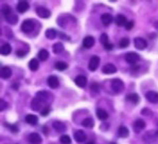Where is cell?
I'll return each instance as SVG.
<instances>
[{
  "label": "cell",
  "mask_w": 158,
  "mask_h": 144,
  "mask_svg": "<svg viewBox=\"0 0 158 144\" xmlns=\"http://www.w3.org/2000/svg\"><path fill=\"white\" fill-rule=\"evenodd\" d=\"M35 97L40 100V101L42 102V104L45 107H49V105L51 104V102H52V100H53L52 94H51L50 92H48V91H45V90L38 91L37 93H36Z\"/></svg>",
  "instance_id": "obj_1"
},
{
  "label": "cell",
  "mask_w": 158,
  "mask_h": 144,
  "mask_svg": "<svg viewBox=\"0 0 158 144\" xmlns=\"http://www.w3.org/2000/svg\"><path fill=\"white\" fill-rule=\"evenodd\" d=\"M142 140L147 144H152L158 140V130H149L142 137Z\"/></svg>",
  "instance_id": "obj_2"
},
{
  "label": "cell",
  "mask_w": 158,
  "mask_h": 144,
  "mask_svg": "<svg viewBox=\"0 0 158 144\" xmlns=\"http://www.w3.org/2000/svg\"><path fill=\"white\" fill-rule=\"evenodd\" d=\"M37 23L38 21L33 20V19H27V20H25L21 23V30H23V32L29 34L34 30V27H35V24Z\"/></svg>",
  "instance_id": "obj_3"
},
{
  "label": "cell",
  "mask_w": 158,
  "mask_h": 144,
  "mask_svg": "<svg viewBox=\"0 0 158 144\" xmlns=\"http://www.w3.org/2000/svg\"><path fill=\"white\" fill-rule=\"evenodd\" d=\"M111 89L115 93H121L124 90V83L119 79H115L111 80Z\"/></svg>",
  "instance_id": "obj_4"
},
{
  "label": "cell",
  "mask_w": 158,
  "mask_h": 144,
  "mask_svg": "<svg viewBox=\"0 0 158 144\" xmlns=\"http://www.w3.org/2000/svg\"><path fill=\"white\" fill-rule=\"evenodd\" d=\"M99 65H100V57L97 55L91 56L90 60H89V64H88V69L90 71H96L98 69Z\"/></svg>",
  "instance_id": "obj_5"
},
{
  "label": "cell",
  "mask_w": 158,
  "mask_h": 144,
  "mask_svg": "<svg viewBox=\"0 0 158 144\" xmlns=\"http://www.w3.org/2000/svg\"><path fill=\"white\" fill-rule=\"evenodd\" d=\"M139 58H140L139 54H137V53H135V52H130L125 55L126 63H128L130 65H133V66L139 60Z\"/></svg>",
  "instance_id": "obj_6"
},
{
  "label": "cell",
  "mask_w": 158,
  "mask_h": 144,
  "mask_svg": "<svg viewBox=\"0 0 158 144\" xmlns=\"http://www.w3.org/2000/svg\"><path fill=\"white\" fill-rule=\"evenodd\" d=\"M134 45H135V47L137 48L138 50H144V49L147 48L148 43H147V40H145L144 38L136 37L135 39H134Z\"/></svg>",
  "instance_id": "obj_7"
},
{
  "label": "cell",
  "mask_w": 158,
  "mask_h": 144,
  "mask_svg": "<svg viewBox=\"0 0 158 144\" xmlns=\"http://www.w3.org/2000/svg\"><path fill=\"white\" fill-rule=\"evenodd\" d=\"M36 14L40 17V18H49L51 16V12L48 9L44 8V6H38L36 9Z\"/></svg>",
  "instance_id": "obj_8"
},
{
  "label": "cell",
  "mask_w": 158,
  "mask_h": 144,
  "mask_svg": "<svg viewBox=\"0 0 158 144\" xmlns=\"http://www.w3.org/2000/svg\"><path fill=\"white\" fill-rule=\"evenodd\" d=\"M29 8H30V4H29L28 1H25V0H21V1H19L18 3H17V11L21 14L26 13L29 10Z\"/></svg>",
  "instance_id": "obj_9"
},
{
  "label": "cell",
  "mask_w": 158,
  "mask_h": 144,
  "mask_svg": "<svg viewBox=\"0 0 158 144\" xmlns=\"http://www.w3.org/2000/svg\"><path fill=\"white\" fill-rule=\"evenodd\" d=\"M145 97L147 100L150 102V103H153V104H156L158 103V93L155 91H148L145 93Z\"/></svg>",
  "instance_id": "obj_10"
},
{
  "label": "cell",
  "mask_w": 158,
  "mask_h": 144,
  "mask_svg": "<svg viewBox=\"0 0 158 144\" xmlns=\"http://www.w3.org/2000/svg\"><path fill=\"white\" fill-rule=\"evenodd\" d=\"M31 108H32L34 111H40V108L44 109V108H46V107L42 104V102H40V100L36 99V97H34V99L32 100V102H31Z\"/></svg>",
  "instance_id": "obj_11"
},
{
  "label": "cell",
  "mask_w": 158,
  "mask_h": 144,
  "mask_svg": "<svg viewBox=\"0 0 158 144\" xmlns=\"http://www.w3.org/2000/svg\"><path fill=\"white\" fill-rule=\"evenodd\" d=\"M48 85H49L50 88L52 89H55L58 87V85H60V80H58V79L55 75H50L49 77H48Z\"/></svg>",
  "instance_id": "obj_12"
},
{
  "label": "cell",
  "mask_w": 158,
  "mask_h": 144,
  "mask_svg": "<svg viewBox=\"0 0 158 144\" xmlns=\"http://www.w3.org/2000/svg\"><path fill=\"white\" fill-rule=\"evenodd\" d=\"M73 137H74L75 141L79 143H83L84 141L86 140V134H85L83 130H75Z\"/></svg>",
  "instance_id": "obj_13"
},
{
  "label": "cell",
  "mask_w": 158,
  "mask_h": 144,
  "mask_svg": "<svg viewBox=\"0 0 158 144\" xmlns=\"http://www.w3.org/2000/svg\"><path fill=\"white\" fill-rule=\"evenodd\" d=\"M12 75V69L10 67H2L0 70V76L3 80H8Z\"/></svg>",
  "instance_id": "obj_14"
},
{
  "label": "cell",
  "mask_w": 158,
  "mask_h": 144,
  "mask_svg": "<svg viewBox=\"0 0 158 144\" xmlns=\"http://www.w3.org/2000/svg\"><path fill=\"white\" fill-rule=\"evenodd\" d=\"M102 71H103V73H105V74H113V73H116L117 68L113 64H106L103 66Z\"/></svg>",
  "instance_id": "obj_15"
},
{
  "label": "cell",
  "mask_w": 158,
  "mask_h": 144,
  "mask_svg": "<svg viewBox=\"0 0 158 144\" xmlns=\"http://www.w3.org/2000/svg\"><path fill=\"white\" fill-rule=\"evenodd\" d=\"M29 141L31 144H40L42 143V137L38 135L37 133H32L29 136Z\"/></svg>",
  "instance_id": "obj_16"
},
{
  "label": "cell",
  "mask_w": 158,
  "mask_h": 144,
  "mask_svg": "<svg viewBox=\"0 0 158 144\" xmlns=\"http://www.w3.org/2000/svg\"><path fill=\"white\" fill-rule=\"evenodd\" d=\"M74 83H75V85H77V86L83 88V87L86 86V84H87V79L84 76V75H79V76L75 77Z\"/></svg>",
  "instance_id": "obj_17"
},
{
  "label": "cell",
  "mask_w": 158,
  "mask_h": 144,
  "mask_svg": "<svg viewBox=\"0 0 158 144\" xmlns=\"http://www.w3.org/2000/svg\"><path fill=\"white\" fill-rule=\"evenodd\" d=\"M143 128H145V122L141 120V119H138L134 123V129H135L136 133H139L140 130H142Z\"/></svg>",
  "instance_id": "obj_18"
},
{
  "label": "cell",
  "mask_w": 158,
  "mask_h": 144,
  "mask_svg": "<svg viewBox=\"0 0 158 144\" xmlns=\"http://www.w3.org/2000/svg\"><path fill=\"white\" fill-rule=\"evenodd\" d=\"M115 23L117 26H119V27H123V26L125 27L128 21L124 15H118V16H116V18H115Z\"/></svg>",
  "instance_id": "obj_19"
},
{
  "label": "cell",
  "mask_w": 158,
  "mask_h": 144,
  "mask_svg": "<svg viewBox=\"0 0 158 144\" xmlns=\"http://www.w3.org/2000/svg\"><path fill=\"white\" fill-rule=\"evenodd\" d=\"M94 45V38L92 36H86L83 39V46L86 49H90Z\"/></svg>",
  "instance_id": "obj_20"
},
{
  "label": "cell",
  "mask_w": 158,
  "mask_h": 144,
  "mask_svg": "<svg viewBox=\"0 0 158 144\" xmlns=\"http://www.w3.org/2000/svg\"><path fill=\"white\" fill-rule=\"evenodd\" d=\"M53 128H54L57 133H65V130H66L65 124L60 121H55L54 123H53Z\"/></svg>",
  "instance_id": "obj_21"
},
{
  "label": "cell",
  "mask_w": 158,
  "mask_h": 144,
  "mask_svg": "<svg viewBox=\"0 0 158 144\" xmlns=\"http://www.w3.org/2000/svg\"><path fill=\"white\" fill-rule=\"evenodd\" d=\"M101 23L104 24V26H109L111 23H113V17H111L110 14H103L101 16Z\"/></svg>",
  "instance_id": "obj_22"
},
{
  "label": "cell",
  "mask_w": 158,
  "mask_h": 144,
  "mask_svg": "<svg viewBox=\"0 0 158 144\" xmlns=\"http://www.w3.org/2000/svg\"><path fill=\"white\" fill-rule=\"evenodd\" d=\"M26 122L30 125H36L38 122V118L34 114H28L26 116Z\"/></svg>",
  "instance_id": "obj_23"
},
{
  "label": "cell",
  "mask_w": 158,
  "mask_h": 144,
  "mask_svg": "<svg viewBox=\"0 0 158 144\" xmlns=\"http://www.w3.org/2000/svg\"><path fill=\"white\" fill-rule=\"evenodd\" d=\"M52 51H53V53H55V54H60V53H62L63 51H64V45H63L62 43H54L52 47Z\"/></svg>",
  "instance_id": "obj_24"
},
{
  "label": "cell",
  "mask_w": 158,
  "mask_h": 144,
  "mask_svg": "<svg viewBox=\"0 0 158 144\" xmlns=\"http://www.w3.org/2000/svg\"><path fill=\"white\" fill-rule=\"evenodd\" d=\"M126 100L133 104H138L139 103V96L137 93H130L128 96H126Z\"/></svg>",
  "instance_id": "obj_25"
},
{
  "label": "cell",
  "mask_w": 158,
  "mask_h": 144,
  "mask_svg": "<svg viewBox=\"0 0 158 144\" xmlns=\"http://www.w3.org/2000/svg\"><path fill=\"white\" fill-rule=\"evenodd\" d=\"M97 116H98V119H100L102 121H105L108 119V113L106 110H104V109H98L97 110Z\"/></svg>",
  "instance_id": "obj_26"
},
{
  "label": "cell",
  "mask_w": 158,
  "mask_h": 144,
  "mask_svg": "<svg viewBox=\"0 0 158 144\" xmlns=\"http://www.w3.org/2000/svg\"><path fill=\"white\" fill-rule=\"evenodd\" d=\"M11 51H12V47L9 43H4V45L0 48V53H1L2 55H9L10 53H11Z\"/></svg>",
  "instance_id": "obj_27"
},
{
  "label": "cell",
  "mask_w": 158,
  "mask_h": 144,
  "mask_svg": "<svg viewBox=\"0 0 158 144\" xmlns=\"http://www.w3.org/2000/svg\"><path fill=\"white\" fill-rule=\"evenodd\" d=\"M40 67V64H38V60L36 58H32V60L29 62V68H30L31 71H36Z\"/></svg>",
  "instance_id": "obj_28"
},
{
  "label": "cell",
  "mask_w": 158,
  "mask_h": 144,
  "mask_svg": "<svg viewBox=\"0 0 158 144\" xmlns=\"http://www.w3.org/2000/svg\"><path fill=\"white\" fill-rule=\"evenodd\" d=\"M38 58H40V60H43V62H45V60H48V57H49V52H48L46 49H42V50L38 52Z\"/></svg>",
  "instance_id": "obj_29"
},
{
  "label": "cell",
  "mask_w": 158,
  "mask_h": 144,
  "mask_svg": "<svg viewBox=\"0 0 158 144\" xmlns=\"http://www.w3.org/2000/svg\"><path fill=\"white\" fill-rule=\"evenodd\" d=\"M128 134H130V131H128V129L126 128L125 126H121V127H119L118 136L120 137V138H126V137H128Z\"/></svg>",
  "instance_id": "obj_30"
},
{
  "label": "cell",
  "mask_w": 158,
  "mask_h": 144,
  "mask_svg": "<svg viewBox=\"0 0 158 144\" xmlns=\"http://www.w3.org/2000/svg\"><path fill=\"white\" fill-rule=\"evenodd\" d=\"M1 12H2V14H3L4 18H6V17H9L10 15H12V14H13L11 6H9L8 4H3V6H2Z\"/></svg>",
  "instance_id": "obj_31"
},
{
  "label": "cell",
  "mask_w": 158,
  "mask_h": 144,
  "mask_svg": "<svg viewBox=\"0 0 158 144\" xmlns=\"http://www.w3.org/2000/svg\"><path fill=\"white\" fill-rule=\"evenodd\" d=\"M82 125H83L85 128L90 129L94 126V122L91 118H87V119H85V120H83V122H82Z\"/></svg>",
  "instance_id": "obj_32"
},
{
  "label": "cell",
  "mask_w": 158,
  "mask_h": 144,
  "mask_svg": "<svg viewBox=\"0 0 158 144\" xmlns=\"http://www.w3.org/2000/svg\"><path fill=\"white\" fill-rule=\"evenodd\" d=\"M56 35H57V33L54 29H48V30L46 31V37L49 38V39H54V38L56 37Z\"/></svg>",
  "instance_id": "obj_33"
},
{
  "label": "cell",
  "mask_w": 158,
  "mask_h": 144,
  "mask_svg": "<svg viewBox=\"0 0 158 144\" xmlns=\"http://www.w3.org/2000/svg\"><path fill=\"white\" fill-rule=\"evenodd\" d=\"M6 20L11 24H15L17 21H18V17H17V15H15V14H12V15H10L9 17H6Z\"/></svg>",
  "instance_id": "obj_34"
},
{
  "label": "cell",
  "mask_w": 158,
  "mask_h": 144,
  "mask_svg": "<svg viewBox=\"0 0 158 144\" xmlns=\"http://www.w3.org/2000/svg\"><path fill=\"white\" fill-rule=\"evenodd\" d=\"M55 68L57 70H60V71H64V70H66L68 68V65L65 62H57L55 64Z\"/></svg>",
  "instance_id": "obj_35"
},
{
  "label": "cell",
  "mask_w": 158,
  "mask_h": 144,
  "mask_svg": "<svg viewBox=\"0 0 158 144\" xmlns=\"http://www.w3.org/2000/svg\"><path fill=\"white\" fill-rule=\"evenodd\" d=\"M60 141L62 144H71V139H70V137L67 135H63L60 137Z\"/></svg>",
  "instance_id": "obj_36"
},
{
  "label": "cell",
  "mask_w": 158,
  "mask_h": 144,
  "mask_svg": "<svg viewBox=\"0 0 158 144\" xmlns=\"http://www.w3.org/2000/svg\"><path fill=\"white\" fill-rule=\"evenodd\" d=\"M130 45V39L128 38H122L120 41H119V46H120L121 48H126L127 46Z\"/></svg>",
  "instance_id": "obj_37"
},
{
  "label": "cell",
  "mask_w": 158,
  "mask_h": 144,
  "mask_svg": "<svg viewBox=\"0 0 158 144\" xmlns=\"http://www.w3.org/2000/svg\"><path fill=\"white\" fill-rule=\"evenodd\" d=\"M100 41H101V43L103 46H105L106 43H108L109 41H108V36H107V34H102L101 35V37H100Z\"/></svg>",
  "instance_id": "obj_38"
},
{
  "label": "cell",
  "mask_w": 158,
  "mask_h": 144,
  "mask_svg": "<svg viewBox=\"0 0 158 144\" xmlns=\"http://www.w3.org/2000/svg\"><path fill=\"white\" fill-rule=\"evenodd\" d=\"M9 107V104L6 102H4V100H0V111L6 110Z\"/></svg>",
  "instance_id": "obj_39"
},
{
  "label": "cell",
  "mask_w": 158,
  "mask_h": 144,
  "mask_svg": "<svg viewBox=\"0 0 158 144\" xmlns=\"http://www.w3.org/2000/svg\"><path fill=\"white\" fill-rule=\"evenodd\" d=\"M90 90L92 92H94V93H98L99 90H100V87H99V84H97V83H94V84L90 86Z\"/></svg>",
  "instance_id": "obj_40"
},
{
  "label": "cell",
  "mask_w": 158,
  "mask_h": 144,
  "mask_svg": "<svg viewBox=\"0 0 158 144\" xmlns=\"http://www.w3.org/2000/svg\"><path fill=\"white\" fill-rule=\"evenodd\" d=\"M141 114H143V116H148V117H151V116H153V112L150 110V109H148V108H144V109H142L141 110Z\"/></svg>",
  "instance_id": "obj_41"
},
{
  "label": "cell",
  "mask_w": 158,
  "mask_h": 144,
  "mask_svg": "<svg viewBox=\"0 0 158 144\" xmlns=\"http://www.w3.org/2000/svg\"><path fill=\"white\" fill-rule=\"evenodd\" d=\"M50 110H51L50 107H46V108H44L43 110L40 111V113H42L43 117H46V116H48V113L50 112Z\"/></svg>",
  "instance_id": "obj_42"
},
{
  "label": "cell",
  "mask_w": 158,
  "mask_h": 144,
  "mask_svg": "<svg viewBox=\"0 0 158 144\" xmlns=\"http://www.w3.org/2000/svg\"><path fill=\"white\" fill-rule=\"evenodd\" d=\"M133 27H134V21L133 20H131V21H128L127 23H126V26H125V29L126 30H132L133 29Z\"/></svg>",
  "instance_id": "obj_43"
},
{
  "label": "cell",
  "mask_w": 158,
  "mask_h": 144,
  "mask_svg": "<svg viewBox=\"0 0 158 144\" xmlns=\"http://www.w3.org/2000/svg\"><path fill=\"white\" fill-rule=\"evenodd\" d=\"M6 127H9L13 133H17V131H18V127L15 125H6Z\"/></svg>",
  "instance_id": "obj_44"
},
{
  "label": "cell",
  "mask_w": 158,
  "mask_h": 144,
  "mask_svg": "<svg viewBox=\"0 0 158 144\" xmlns=\"http://www.w3.org/2000/svg\"><path fill=\"white\" fill-rule=\"evenodd\" d=\"M104 48L106 49V50H113V48H114V45L113 43H106L105 46H104Z\"/></svg>",
  "instance_id": "obj_45"
},
{
  "label": "cell",
  "mask_w": 158,
  "mask_h": 144,
  "mask_svg": "<svg viewBox=\"0 0 158 144\" xmlns=\"http://www.w3.org/2000/svg\"><path fill=\"white\" fill-rule=\"evenodd\" d=\"M58 36H60V37H62V38H64L65 40H69V39H70V37H69V36L65 35L64 33H60V34H58Z\"/></svg>",
  "instance_id": "obj_46"
},
{
  "label": "cell",
  "mask_w": 158,
  "mask_h": 144,
  "mask_svg": "<svg viewBox=\"0 0 158 144\" xmlns=\"http://www.w3.org/2000/svg\"><path fill=\"white\" fill-rule=\"evenodd\" d=\"M16 54H17V56H20V57H23V56H25V55H26V52H25V51L18 50V51L16 52Z\"/></svg>",
  "instance_id": "obj_47"
},
{
  "label": "cell",
  "mask_w": 158,
  "mask_h": 144,
  "mask_svg": "<svg viewBox=\"0 0 158 144\" xmlns=\"http://www.w3.org/2000/svg\"><path fill=\"white\" fill-rule=\"evenodd\" d=\"M154 27H155V29H156V30L158 31V21H156V23H154Z\"/></svg>",
  "instance_id": "obj_48"
},
{
  "label": "cell",
  "mask_w": 158,
  "mask_h": 144,
  "mask_svg": "<svg viewBox=\"0 0 158 144\" xmlns=\"http://www.w3.org/2000/svg\"><path fill=\"white\" fill-rule=\"evenodd\" d=\"M87 144H94V141H90V142H88Z\"/></svg>",
  "instance_id": "obj_49"
}]
</instances>
